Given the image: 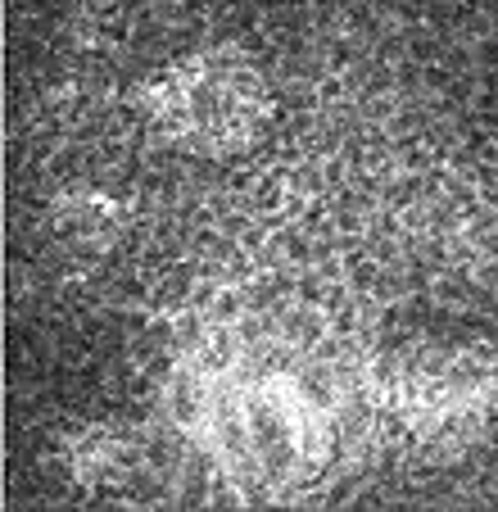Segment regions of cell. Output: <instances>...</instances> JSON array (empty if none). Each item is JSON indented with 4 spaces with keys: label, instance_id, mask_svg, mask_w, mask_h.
<instances>
[{
    "label": "cell",
    "instance_id": "1",
    "mask_svg": "<svg viewBox=\"0 0 498 512\" xmlns=\"http://www.w3.org/2000/svg\"><path fill=\"white\" fill-rule=\"evenodd\" d=\"M154 114L191 150H236L254 136L263 118V87L254 68L227 55H200L168 68Z\"/></svg>",
    "mask_w": 498,
    "mask_h": 512
}]
</instances>
